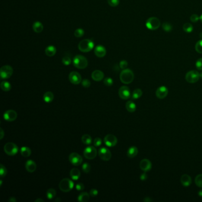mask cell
<instances>
[{"label": "cell", "mask_w": 202, "mask_h": 202, "mask_svg": "<svg viewBox=\"0 0 202 202\" xmlns=\"http://www.w3.org/2000/svg\"><path fill=\"white\" fill-rule=\"evenodd\" d=\"M62 62L63 65L68 66V65H69L71 63L72 61H71V59L70 58V57H69L68 56H65L62 58Z\"/></svg>", "instance_id": "39"}, {"label": "cell", "mask_w": 202, "mask_h": 202, "mask_svg": "<svg viewBox=\"0 0 202 202\" xmlns=\"http://www.w3.org/2000/svg\"><path fill=\"white\" fill-rule=\"evenodd\" d=\"M126 108L129 112L133 113L136 109V106L133 101H129L126 104Z\"/></svg>", "instance_id": "28"}, {"label": "cell", "mask_w": 202, "mask_h": 202, "mask_svg": "<svg viewBox=\"0 0 202 202\" xmlns=\"http://www.w3.org/2000/svg\"><path fill=\"white\" fill-rule=\"evenodd\" d=\"M32 28L34 32L37 33H40L43 30V26L42 23L40 21H36L33 24Z\"/></svg>", "instance_id": "22"}, {"label": "cell", "mask_w": 202, "mask_h": 202, "mask_svg": "<svg viewBox=\"0 0 202 202\" xmlns=\"http://www.w3.org/2000/svg\"><path fill=\"white\" fill-rule=\"evenodd\" d=\"M75 188L78 191H82L84 189V185L81 183H79L76 184Z\"/></svg>", "instance_id": "49"}, {"label": "cell", "mask_w": 202, "mask_h": 202, "mask_svg": "<svg viewBox=\"0 0 202 202\" xmlns=\"http://www.w3.org/2000/svg\"><path fill=\"white\" fill-rule=\"evenodd\" d=\"M181 183L184 187H188L192 184V178L187 174H184L181 177Z\"/></svg>", "instance_id": "21"}, {"label": "cell", "mask_w": 202, "mask_h": 202, "mask_svg": "<svg viewBox=\"0 0 202 202\" xmlns=\"http://www.w3.org/2000/svg\"><path fill=\"white\" fill-rule=\"evenodd\" d=\"M200 20H201V21H202V15H201V17H200Z\"/></svg>", "instance_id": "58"}, {"label": "cell", "mask_w": 202, "mask_h": 202, "mask_svg": "<svg viewBox=\"0 0 202 202\" xmlns=\"http://www.w3.org/2000/svg\"><path fill=\"white\" fill-rule=\"evenodd\" d=\"M138 153V149L136 147H131L129 148L127 152V155L130 158H133L135 157Z\"/></svg>", "instance_id": "23"}, {"label": "cell", "mask_w": 202, "mask_h": 202, "mask_svg": "<svg viewBox=\"0 0 202 202\" xmlns=\"http://www.w3.org/2000/svg\"><path fill=\"white\" fill-rule=\"evenodd\" d=\"M25 167L26 170L29 173H33L34 171H36L37 168L36 163L31 160L27 161V162L26 163Z\"/></svg>", "instance_id": "20"}, {"label": "cell", "mask_w": 202, "mask_h": 202, "mask_svg": "<svg viewBox=\"0 0 202 202\" xmlns=\"http://www.w3.org/2000/svg\"><path fill=\"white\" fill-rule=\"evenodd\" d=\"M195 49L198 53H202V40L198 41L196 43L195 45Z\"/></svg>", "instance_id": "40"}, {"label": "cell", "mask_w": 202, "mask_h": 202, "mask_svg": "<svg viewBox=\"0 0 202 202\" xmlns=\"http://www.w3.org/2000/svg\"><path fill=\"white\" fill-rule=\"evenodd\" d=\"M195 183L200 188H202V174H199L195 179Z\"/></svg>", "instance_id": "37"}, {"label": "cell", "mask_w": 202, "mask_h": 202, "mask_svg": "<svg viewBox=\"0 0 202 202\" xmlns=\"http://www.w3.org/2000/svg\"><path fill=\"white\" fill-rule=\"evenodd\" d=\"M199 196L200 197L202 198V190H200V191L199 192Z\"/></svg>", "instance_id": "55"}, {"label": "cell", "mask_w": 202, "mask_h": 202, "mask_svg": "<svg viewBox=\"0 0 202 202\" xmlns=\"http://www.w3.org/2000/svg\"><path fill=\"white\" fill-rule=\"evenodd\" d=\"M94 53L98 58H103L106 55V49L102 45H98L95 47Z\"/></svg>", "instance_id": "18"}, {"label": "cell", "mask_w": 202, "mask_h": 202, "mask_svg": "<svg viewBox=\"0 0 202 202\" xmlns=\"http://www.w3.org/2000/svg\"><path fill=\"white\" fill-rule=\"evenodd\" d=\"M69 162L74 166H80L83 161V159L82 157L76 152L71 153L69 155Z\"/></svg>", "instance_id": "10"}, {"label": "cell", "mask_w": 202, "mask_h": 202, "mask_svg": "<svg viewBox=\"0 0 202 202\" xmlns=\"http://www.w3.org/2000/svg\"><path fill=\"white\" fill-rule=\"evenodd\" d=\"M56 195V190L52 188L49 189L46 192V197L49 200H52V199H53L55 197Z\"/></svg>", "instance_id": "33"}, {"label": "cell", "mask_w": 202, "mask_h": 202, "mask_svg": "<svg viewBox=\"0 0 202 202\" xmlns=\"http://www.w3.org/2000/svg\"><path fill=\"white\" fill-rule=\"evenodd\" d=\"M142 96V91L141 89L137 88L135 89L132 95V98L133 100H136Z\"/></svg>", "instance_id": "32"}, {"label": "cell", "mask_w": 202, "mask_h": 202, "mask_svg": "<svg viewBox=\"0 0 202 202\" xmlns=\"http://www.w3.org/2000/svg\"><path fill=\"white\" fill-rule=\"evenodd\" d=\"M90 194L87 192H82L78 197V201L80 202H87L90 200Z\"/></svg>", "instance_id": "27"}, {"label": "cell", "mask_w": 202, "mask_h": 202, "mask_svg": "<svg viewBox=\"0 0 202 202\" xmlns=\"http://www.w3.org/2000/svg\"><path fill=\"white\" fill-rule=\"evenodd\" d=\"M160 21L159 19L157 17H150L149 18L147 22H146V26L147 28L151 30H155L159 28L160 26Z\"/></svg>", "instance_id": "7"}, {"label": "cell", "mask_w": 202, "mask_h": 202, "mask_svg": "<svg viewBox=\"0 0 202 202\" xmlns=\"http://www.w3.org/2000/svg\"><path fill=\"white\" fill-rule=\"evenodd\" d=\"M108 4L111 7H117L119 4V0H107Z\"/></svg>", "instance_id": "43"}, {"label": "cell", "mask_w": 202, "mask_h": 202, "mask_svg": "<svg viewBox=\"0 0 202 202\" xmlns=\"http://www.w3.org/2000/svg\"><path fill=\"white\" fill-rule=\"evenodd\" d=\"M82 143L86 145H89L92 143V138L90 135L85 134L81 138Z\"/></svg>", "instance_id": "30"}, {"label": "cell", "mask_w": 202, "mask_h": 202, "mask_svg": "<svg viewBox=\"0 0 202 202\" xmlns=\"http://www.w3.org/2000/svg\"><path fill=\"white\" fill-rule=\"evenodd\" d=\"M4 120L7 122H13L17 117V113L15 111L13 110H7L3 115Z\"/></svg>", "instance_id": "14"}, {"label": "cell", "mask_w": 202, "mask_h": 202, "mask_svg": "<svg viewBox=\"0 0 202 202\" xmlns=\"http://www.w3.org/2000/svg\"><path fill=\"white\" fill-rule=\"evenodd\" d=\"M102 144V140L100 138H96L94 141V145L95 147H100Z\"/></svg>", "instance_id": "46"}, {"label": "cell", "mask_w": 202, "mask_h": 202, "mask_svg": "<svg viewBox=\"0 0 202 202\" xmlns=\"http://www.w3.org/2000/svg\"><path fill=\"white\" fill-rule=\"evenodd\" d=\"M119 96L123 100H128L131 97V91L126 86H122L119 90Z\"/></svg>", "instance_id": "15"}, {"label": "cell", "mask_w": 202, "mask_h": 202, "mask_svg": "<svg viewBox=\"0 0 202 202\" xmlns=\"http://www.w3.org/2000/svg\"><path fill=\"white\" fill-rule=\"evenodd\" d=\"M199 20H200V17L197 14H193L190 17V20L193 23L197 22Z\"/></svg>", "instance_id": "50"}, {"label": "cell", "mask_w": 202, "mask_h": 202, "mask_svg": "<svg viewBox=\"0 0 202 202\" xmlns=\"http://www.w3.org/2000/svg\"><path fill=\"white\" fill-rule=\"evenodd\" d=\"M196 66L198 70H202V58L199 59L196 62Z\"/></svg>", "instance_id": "47"}, {"label": "cell", "mask_w": 202, "mask_h": 202, "mask_svg": "<svg viewBox=\"0 0 202 202\" xmlns=\"http://www.w3.org/2000/svg\"><path fill=\"white\" fill-rule=\"evenodd\" d=\"M84 34V30L81 28H78L75 30L74 32V35L77 37H81Z\"/></svg>", "instance_id": "36"}, {"label": "cell", "mask_w": 202, "mask_h": 202, "mask_svg": "<svg viewBox=\"0 0 202 202\" xmlns=\"http://www.w3.org/2000/svg\"><path fill=\"white\" fill-rule=\"evenodd\" d=\"M61 201V199H59V198H57L56 199H55V202H60Z\"/></svg>", "instance_id": "56"}, {"label": "cell", "mask_w": 202, "mask_h": 202, "mask_svg": "<svg viewBox=\"0 0 202 202\" xmlns=\"http://www.w3.org/2000/svg\"><path fill=\"white\" fill-rule=\"evenodd\" d=\"M200 74L197 71H190L186 75V80L191 84L195 83L199 80Z\"/></svg>", "instance_id": "8"}, {"label": "cell", "mask_w": 202, "mask_h": 202, "mask_svg": "<svg viewBox=\"0 0 202 202\" xmlns=\"http://www.w3.org/2000/svg\"><path fill=\"white\" fill-rule=\"evenodd\" d=\"M120 79L123 84H131L134 79V74L133 71L130 69H123L120 74Z\"/></svg>", "instance_id": "1"}, {"label": "cell", "mask_w": 202, "mask_h": 202, "mask_svg": "<svg viewBox=\"0 0 202 202\" xmlns=\"http://www.w3.org/2000/svg\"><path fill=\"white\" fill-rule=\"evenodd\" d=\"M53 98H54V95L53 93L50 91H47L43 95V100L47 103H51L53 100Z\"/></svg>", "instance_id": "26"}, {"label": "cell", "mask_w": 202, "mask_h": 202, "mask_svg": "<svg viewBox=\"0 0 202 202\" xmlns=\"http://www.w3.org/2000/svg\"><path fill=\"white\" fill-rule=\"evenodd\" d=\"M1 88L4 91H9L11 88V85L10 83L8 81H2L0 84Z\"/></svg>", "instance_id": "31"}, {"label": "cell", "mask_w": 202, "mask_h": 202, "mask_svg": "<svg viewBox=\"0 0 202 202\" xmlns=\"http://www.w3.org/2000/svg\"><path fill=\"white\" fill-rule=\"evenodd\" d=\"M73 64L75 67L78 69H85L88 66L87 58L81 55H76L73 59Z\"/></svg>", "instance_id": "3"}, {"label": "cell", "mask_w": 202, "mask_h": 202, "mask_svg": "<svg viewBox=\"0 0 202 202\" xmlns=\"http://www.w3.org/2000/svg\"><path fill=\"white\" fill-rule=\"evenodd\" d=\"M82 85L85 88H88L91 85V82L88 79H84L81 82Z\"/></svg>", "instance_id": "44"}, {"label": "cell", "mask_w": 202, "mask_h": 202, "mask_svg": "<svg viewBox=\"0 0 202 202\" xmlns=\"http://www.w3.org/2000/svg\"><path fill=\"white\" fill-rule=\"evenodd\" d=\"M8 201L9 202H16L17 201H16V199H15V198L11 197V198H10L8 199Z\"/></svg>", "instance_id": "53"}, {"label": "cell", "mask_w": 202, "mask_h": 202, "mask_svg": "<svg viewBox=\"0 0 202 202\" xmlns=\"http://www.w3.org/2000/svg\"><path fill=\"white\" fill-rule=\"evenodd\" d=\"M98 193V190L97 189H92L90 191V195L93 198H95L96 196H97Z\"/></svg>", "instance_id": "48"}, {"label": "cell", "mask_w": 202, "mask_h": 202, "mask_svg": "<svg viewBox=\"0 0 202 202\" xmlns=\"http://www.w3.org/2000/svg\"><path fill=\"white\" fill-rule=\"evenodd\" d=\"M70 176L72 180H78L81 176L80 171L77 168H72L70 171Z\"/></svg>", "instance_id": "25"}, {"label": "cell", "mask_w": 202, "mask_h": 202, "mask_svg": "<svg viewBox=\"0 0 202 202\" xmlns=\"http://www.w3.org/2000/svg\"><path fill=\"white\" fill-rule=\"evenodd\" d=\"M94 43L92 39H84L78 44V49L82 52H88L93 50Z\"/></svg>", "instance_id": "2"}, {"label": "cell", "mask_w": 202, "mask_h": 202, "mask_svg": "<svg viewBox=\"0 0 202 202\" xmlns=\"http://www.w3.org/2000/svg\"><path fill=\"white\" fill-rule=\"evenodd\" d=\"M147 178H148V176H147V175L146 173H143V174H142L141 175V176H140V179H141V180H142V181L146 180L147 179Z\"/></svg>", "instance_id": "51"}, {"label": "cell", "mask_w": 202, "mask_h": 202, "mask_svg": "<svg viewBox=\"0 0 202 202\" xmlns=\"http://www.w3.org/2000/svg\"><path fill=\"white\" fill-rule=\"evenodd\" d=\"M168 94V90L165 86H161L159 87L156 91V96L157 98L160 99H163L166 98Z\"/></svg>", "instance_id": "16"}, {"label": "cell", "mask_w": 202, "mask_h": 202, "mask_svg": "<svg viewBox=\"0 0 202 202\" xmlns=\"http://www.w3.org/2000/svg\"><path fill=\"white\" fill-rule=\"evenodd\" d=\"M7 174V170L3 164H1L0 166V176L1 179L4 178Z\"/></svg>", "instance_id": "35"}, {"label": "cell", "mask_w": 202, "mask_h": 202, "mask_svg": "<svg viewBox=\"0 0 202 202\" xmlns=\"http://www.w3.org/2000/svg\"><path fill=\"white\" fill-rule=\"evenodd\" d=\"M104 85H106L107 87L112 86L113 84V80L112 78H110V77L106 78L104 80Z\"/></svg>", "instance_id": "41"}, {"label": "cell", "mask_w": 202, "mask_h": 202, "mask_svg": "<svg viewBox=\"0 0 202 202\" xmlns=\"http://www.w3.org/2000/svg\"><path fill=\"white\" fill-rule=\"evenodd\" d=\"M13 69L9 65H4L0 69V77L2 79H6L11 77Z\"/></svg>", "instance_id": "6"}, {"label": "cell", "mask_w": 202, "mask_h": 202, "mask_svg": "<svg viewBox=\"0 0 202 202\" xmlns=\"http://www.w3.org/2000/svg\"><path fill=\"white\" fill-rule=\"evenodd\" d=\"M69 79L72 84L75 85H78L82 81L81 75L76 71H72L69 74Z\"/></svg>", "instance_id": "13"}, {"label": "cell", "mask_w": 202, "mask_h": 202, "mask_svg": "<svg viewBox=\"0 0 202 202\" xmlns=\"http://www.w3.org/2000/svg\"><path fill=\"white\" fill-rule=\"evenodd\" d=\"M56 53V49L54 46L50 45L47 46L45 49V53L47 56L52 57L54 56Z\"/></svg>", "instance_id": "24"}, {"label": "cell", "mask_w": 202, "mask_h": 202, "mask_svg": "<svg viewBox=\"0 0 202 202\" xmlns=\"http://www.w3.org/2000/svg\"><path fill=\"white\" fill-rule=\"evenodd\" d=\"M44 202V201L42 199H40V198H39V199H36V201H35V202Z\"/></svg>", "instance_id": "54"}, {"label": "cell", "mask_w": 202, "mask_h": 202, "mask_svg": "<svg viewBox=\"0 0 202 202\" xmlns=\"http://www.w3.org/2000/svg\"><path fill=\"white\" fill-rule=\"evenodd\" d=\"M4 152L9 156H14L16 155L18 151L17 145L12 142H8L4 147Z\"/></svg>", "instance_id": "5"}, {"label": "cell", "mask_w": 202, "mask_h": 202, "mask_svg": "<svg viewBox=\"0 0 202 202\" xmlns=\"http://www.w3.org/2000/svg\"><path fill=\"white\" fill-rule=\"evenodd\" d=\"M104 77V73L100 70H96L93 72L91 74V77L95 81H101Z\"/></svg>", "instance_id": "19"}, {"label": "cell", "mask_w": 202, "mask_h": 202, "mask_svg": "<svg viewBox=\"0 0 202 202\" xmlns=\"http://www.w3.org/2000/svg\"><path fill=\"white\" fill-rule=\"evenodd\" d=\"M162 27L163 30H165L166 31H170L172 30V26L168 23H164Z\"/></svg>", "instance_id": "42"}, {"label": "cell", "mask_w": 202, "mask_h": 202, "mask_svg": "<svg viewBox=\"0 0 202 202\" xmlns=\"http://www.w3.org/2000/svg\"><path fill=\"white\" fill-rule=\"evenodd\" d=\"M82 170L84 173H88L91 170V166L88 163H85L82 166Z\"/></svg>", "instance_id": "38"}, {"label": "cell", "mask_w": 202, "mask_h": 202, "mask_svg": "<svg viewBox=\"0 0 202 202\" xmlns=\"http://www.w3.org/2000/svg\"><path fill=\"white\" fill-rule=\"evenodd\" d=\"M20 153L23 157L27 158L30 156L31 154V151L30 148L27 147H23L20 149Z\"/></svg>", "instance_id": "29"}, {"label": "cell", "mask_w": 202, "mask_h": 202, "mask_svg": "<svg viewBox=\"0 0 202 202\" xmlns=\"http://www.w3.org/2000/svg\"><path fill=\"white\" fill-rule=\"evenodd\" d=\"M2 184V180H0V186H1Z\"/></svg>", "instance_id": "57"}, {"label": "cell", "mask_w": 202, "mask_h": 202, "mask_svg": "<svg viewBox=\"0 0 202 202\" xmlns=\"http://www.w3.org/2000/svg\"><path fill=\"white\" fill-rule=\"evenodd\" d=\"M139 166H140L141 169L145 172L151 170L152 168L151 162L148 159H143L140 162Z\"/></svg>", "instance_id": "17"}, {"label": "cell", "mask_w": 202, "mask_h": 202, "mask_svg": "<svg viewBox=\"0 0 202 202\" xmlns=\"http://www.w3.org/2000/svg\"><path fill=\"white\" fill-rule=\"evenodd\" d=\"M200 77H201V78H202V72L200 74Z\"/></svg>", "instance_id": "59"}, {"label": "cell", "mask_w": 202, "mask_h": 202, "mask_svg": "<svg viewBox=\"0 0 202 202\" xmlns=\"http://www.w3.org/2000/svg\"><path fill=\"white\" fill-rule=\"evenodd\" d=\"M183 28L184 31L187 33H190L193 31V26L190 23H185L183 25Z\"/></svg>", "instance_id": "34"}, {"label": "cell", "mask_w": 202, "mask_h": 202, "mask_svg": "<svg viewBox=\"0 0 202 202\" xmlns=\"http://www.w3.org/2000/svg\"><path fill=\"white\" fill-rule=\"evenodd\" d=\"M97 150L94 147L88 146L84 151V156L88 160H93L97 156Z\"/></svg>", "instance_id": "9"}, {"label": "cell", "mask_w": 202, "mask_h": 202, "mask_svg": "<svg viewBox=\"0 0 202 202\" xmlns=\"http://www.w3.org/2000/svg\"><path fill=\"white\" fill-rule=\"evenodd\" d=\"M104 142L105 145L108 147H114L117 143V138L112 134L107 135L104 138Z\"/></svg>", "instance_id": "11"}, {"label": "cell", "mask_w": 202, "mask_h": 202, "mask_svg": "<svg viewBox=\"0 0 202 202\" xmlns=\"http://www.w3.org/2000/svg\"><path fill=\"white\" fill-rule=\"evenodd\" d=\"M74 184L73 182L69 179H63L59 183V187L60 190L65 193L70 192L74 188Z\"/></svg>", "instance_id": "4"}, {"label": "cell", "mask_w": 202, "mask_h": 202, "mask_svg": "<svg viewBox=\"0 0 202 202\" xmlns=\"http://www.w3.org/2000/svg\"><path fill=\"white\" fill-rule=\"evenodd\" d=\"M4 136V132L2 128H0V139H2Z\"/></svg>", "instance_id": "52"}, {"label": "cell", "mask_w": 202, "mask_h": 202, "mask_svg": "<svg viewBox=\"0 0 202 202\" xmlns=\"http://www.w3.org/2000/svg\"><path fill=\"white\" fill-rule=\"evenodd\" d=\"M128 65V63L125 60H122L120 62V63H119V66H120V68L122 69H126L127 66Z\"/></svg>", "instance_id": "45"}, {"label": "cell", "mask_w": 202, "mask_h": 202, "mask_svg": "<svg viewBox=\"0 0 202 202\" xmlns=\"http://www.w3.org/2000/svg\"><path fill=\"white\" fill-rule=\"evenodd\" d=\"M98 155L100 158L105 161H109L112 158V153L109 149L103 147L98 150Z\"/></svg>", "instance_id": "12"}]
</instances>
